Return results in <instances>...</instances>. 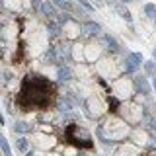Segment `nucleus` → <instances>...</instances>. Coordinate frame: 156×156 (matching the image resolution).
I'll list each match as a JSON object with an SVG mask.
<instances>
[{
    "label": "nucleus",
    "instance_id": "obj_1",
    "mask_svg": "<svg viewBox=\"0 0 156 156\" xmlns=\"http://www.w3.org/2000/svg\"><path fill=\"white\" fill-rule=\"evenodd\" d=\"M53 94V86L49 84L47 78L29 74L22 84L20 90V104L26 107H43L49 104Z\"/></svg>",
    "mask_w": 156,
    "mask_h": 156
},
{
    "label": "nucleus",
    "instance_id": "obj_2",
    "mask_svg": "<svg viewBox=\"0 0 156 156\" xmlns=\"http://www.w3.org/2000/svg\"><path fill=\"white\" fill-rule=\"evenodd\" d=\"M78 133H80V127H78V125H68L66 131H65V136H66L68 143L78 146V148H90L92 140H86V139H90V136H84V140H80V139H78Z\"/></svg>",
    "mask_w": 156,
    "mask_h": 156
},
{
    "label": "nucleus",
    "instance_id": "obj_3",
    "mask_svg": "<svg viewBox=\"0 0 156 156\" xmlns=\"http://www.w3.org/2000/svg\"><path fill=\"white\" fill-rule=\"evenodd\" d=\"M140 65H144L143 57L139 55V53H129L125 58V72H129V74H133L140 68Z\"/></svg>",
    "mask_w": 156,
    "mask_h": 156
},
{
    "label": "nucleus",
    "instance_id": "obj_4",
    "mask_svg": "<svg viewBox=\"0 0 156 156\" xmlns=\"http://www.w3.org/2000/svg\"><path fill=\"white\" fill-rule=\"evenodd\" d=\"M135 90L139 92V94H143V96H148L150 94V84L146 82L144 76H136L135 78Z\"/></svg>",
    "mask_w": 156,
    "mask_h": 156
},
{
    "label": "nucleus",
    "instance_id": "obj_5",
    "mask_svg": "<svg viewBox=\"0 0 156 156\" xmlns=\"http://www.w3.org/2000/svg\"><path fill=\"white\" fill-rule=\"evenodd\" d=\"M101 39H104V43L107 45V49H109L111 53H121V45L115 41V37H111L109 33H105V35L101 37Z\"/></svg>",
    "mask_w": 156,
    "mask_h": 156
},
{
    "label": "nucleus",
    "instance_id": "obj_6",
    "mask_svg": "<svg viewBox=\"0 0 156 156\" xmlns=\"http://www.w3.org/2000/svg\"><path fill=\"white\" fill-rule=\"evenodd\" d=\"M82 29H84V33H88V35H98L101 31L100 23H96V22H84L82 23Z\"/></svg>",
    "mask_w": 156,
    "mask_h": 156
},
{
    "label": "nucleus",
    "instance_id": "obj_7",
    "mask_svg": "<svg viewBox=\"0 0 156 156\" xmlns=\"http://www.w3.org/2000/svg\"><path fill=\"white\" fill-rule=\"evenodd\" d=\"M57 78L61 82H68V80H72V70L68 66H58V70H57Z\"/></svg>",
    "mask_w": 156,
    "mask_h": 156
},
{
    "label": "nucleus",
    "instance_id": "obj_8",
    "mask_svg": "<svg viewBox=\"0 0 156 156\" xmlns=\"http://www.w3.org/2000/svg\"><path fill=\"white\" fill-rule=\"evenodd\" d=\"M41 14L43 16H47V18H53V16H57V12H55V6H53L51 2H43L41 4Z\"/></svg>",
    "mask_w": 156,
    "mask_h": 156
},
{
    "label": "nucleus",
    "instance_id": "obj_9",
    "mask_svg": "<svg viewBox=\"0 0 156 156\" xmlns=\"http://www.w3.org/2000/svg\"><path fill=\"white\" fill-rule=\"evenodd\" d=\"M113 10H115V12L119 14L123 20H127V22H131V20H133V18H131V12L123 6V4H113Z\"/></svg>",
    "mask_w": 156,
    "mask_h": 156
},
{
    "label": "nucleus",
    "instance_id": "obj_10",
    "mask_svg": "<svg viewBox=\"0 0 156 156\" xmlns=\"http://www.w3.org/2000/svg\"><path fill=\"white\" fill-rule=\"evenodd\" d=\"M31 129L33 127L29 123H26V121H18V123L14 125V131H16V133H31Z\"/></svg>",
    "mask_w": 156,
    "mask_h": 156
},
{
    "label": "nucleus",
    "instance_id": "obj_11",
    "mask_svg": "<svg viewBox=\"0 0 156 156\" xmlns=\"http://www.w3.org/2000/svg\"><path fill=\"white\" fill-rule=\"evenodd\" d=\"M0 148H2L4 156H12V150H10V144H8L6 136H0Z\"/></svg>",
    "mask_w": 156,
    "mask_h": 156
},
{
    "label": "nucleus",
    "instance_id": "obj_12",
    "mask_svg": "<svg viewBox=\"0 0 156 156\" xmlns=\"http://www.w3.org/2000/svg\"><path fill=\"white\" fill-rule=\"evenodd\" d=\"M55 6H58L61 10H65V12H70V10H72V2H70V0H55Z\"/></svg>",
    "mask_w": 156,
    "mask_h": 156
},
{
    "label": "nucleus",
    "instance_id": "obj_13",
    "mask_svg": "<svg viewBox=\"0 0 156 156\" xmlns=\"http://www.w3.org/2000/svg\"><path fill=\"white\" fill-rule=\"evenodd\" d=\"M144 70H146V74L156 76V62L154 61H146L144 62Z\"/></svg>",
    "mask_w": 156,
    "mask_h": 156
},
{
    "label": "nucleus",
    "instance_id": "obj_14",
    "mask_svg": "<svg viewBox=\"0 0 156 156\" xmlns=\"http://www.w3.org/2000/svg\"><path fill=\"white\" fill-rule=\"evenodd\" d=\"M144 14L148 18L156 20V6H154V4H144Z\"/></svg>",
    "mask_w": 156,
    "mask_h": 156
},
{
    "label": "nucleus",
    "instance_id": "obj_15",
    "mask_svg": "<svg viewBox=\"0 0 156 156\" xmlns=\"http://www.w3.org/2000/svg\"><path fill=\"white\" fill-rule=\"evenodd\" d=\"M47 31L51 33V37H57L58 33H61V31H58V26H57V23H53V22L47 23Z\"/></svg>",
    "mask_w": 156,
    "mask_h": 156
},
{
    "label": "nucleus",
    "instance_id": "obj_16",
    "mask_svg": "<svg viewBox=\"0 0 156 156\" xmlns=\"http://www.w3.org/2000/svg\"><path fill=\"white\" fill-rule=\"evenodd\" d=\"M27 146H29L27 139H23V136H22V139H18V143H16V148H18V150H22V152H26V150H27Z\"/></svg>",
    "mask_w": 156,
    "mask_h": 156
},
{
    "label": "nucleus",
    "instance_id": "obj_17",
    "mask_svg": "<svg viewBox=\"0 0 156 156\" xmlns=\"http://www.w3.org/2000/svg\"><path fill=\"white\" fill-rule=\"evenodd\" d=\"M70 20H72V18H70V16H68V14H66V12H62V14H61V16H58V23H66V22H70Z\"/></svg>",
    "mask_w": 156,
    "mask_h": 156
},
{
    "label": "nucleus",
    "instance_id": "obj_18",
    "mask_svg": "<svg viewBox=\"0 0 156 156\" xmlns=\"http://www.w3.org/2000/svg\"><path fill=\"white\" fill-rule=\"evenodd\" d=\"M148 127H150L152 133H156V119H154V117H148Z\"/></svg>",
    "mask_w": 156,
    "mask_h": 156
},
{
    "label": "nucleus",
    "instance_id": "obj_19",
    "mask_svg": "<svg viewBox=\"0 0 156 156\" xmlns=\"http://www.w3.org/2000/svg\"><path fill=\"white\" fill-rule=\"evenodd\" d=\"M109 105H111V111H117V105H119V101H117L115 98H109Z\"/></svg>",
    "mask_w": 156,
    "mask_h": 156
},
{
    "label": "nucleus",
    "instance_id": "obj_20",
    "mask_svg": "<svg viewBox=\"0 0 156 156\" xmlns=\"http://www.w3.org/2000/svg\"><path fill=\"white\" fill-rule=\"evenodd\" d=\"M78 2H80V4H82V6H84V8L88 10V12H92V10H94V8H92V4H90V2H88V0H78Z\"/></svg>",
    "mask_w": 156,
    "mask_h": 156
},
{
    "label": "nucleus",
    "instance_id": "obj_21",
    "mask_svg": "<svg viewBox=\"0 0 156 156\" xmlns=\"http://www.w3.org/2000/svg\"><path fill=\"white\" fill-rule=\"evenodd\" d=\"M148 148H150V150H154V148H156V136H152V139H150V143H148Z\"/></svg>",
    "mask_w": 156,
    "mask_h": 156
},
{
    "label": "nucleus",
    "instance_id": "obj_22",
    "mask_svg": "<svg viewBox=\"0 0 156 156\" xmlns=\"http://www.w3.org/2000/svg\"><path fill=\"white\" fill-rule=\"evenodd\" d=\"M10 80H12V74L6 70V72H4V82H10Z\"/></svg>",
    "mask_w": 156,
    "mask_h": 156
},
{
    "label": "nucleus",
    "instance_id": "obj_23",
    "mask_svg": "<svg viewBox=\"0 0 156 156\" xmlns=\"http://www.w3.org/2000/svg\"><path fill=\"white\" fill-rule=\"evenodd\" d=\"M152 86H154V92H156V76H154V82H152Z\"/></svg>",
    "mask_w": 156,
    "mask_h": 156
},
{
    "label": "nucleus",
    "instance_id": "obj_24",
    "mask_svg": "<svg viewBox=\"0 0 156 156\" xmlns=\"http://www.w3.org/2000/svg\"><path fill=\"white\" fill-rule=\"evenodd\" d=\"M26 156H35V154H33V152H26Z\"/></svg>",
    "mask_w": 156,
    "mask_h": 156
},
{
    "label": "nucleus",
    "instance_id": "obj_25",
    "mask_svg": "<svg viewBox=\"0 0 156 156\" xmlns=\"http://www.w3.org/2000/svg\"><path fill=\"white\" fill-rule=\"evenodd\" d=\"M152 55H154V61H156V49H154V51H152Z\"/></svg>",
    "mask_w": 156,
    "mask_h": 156
},
{
    "label": "nucleus",
    "instance_id": "obj_26",
    "mask_svg": "<svg viewBox=\"0 0 156 156\" xmlns=\"http://www.w3.org/2000/svg\"><path fill=\"white\" fill-rule=\"evenodd\" d=\"M121 2H123V4H125V2H133V0H121Z\"/></svg>",
    "mask_w": 156,
    "mask_h": 156
},
{
    "label": "nucleus",
    "instance_id": "obj_27",
    "mask_svg": "<svg viewBox=\"0 0 156 156\" xmlns=\"http://www.w3.org/2000/svg\"><path fill=\"white\" fill-rule=\"evenodd\" d=\"M78 156H86V154H84V152H78Z\"/></svg>",
    "mask_w": 156,
    "mask_h": 156
},
{
    "label": "nucleus",
    "instance_id": "obj_28",
    "mask_svg": "<svg viewBox=\"0 0 156 156\" xmlns=\"http://www.w3.org/2000/svg\"><path fill=\"white\" fill-rule=\"evenodd\" d=\"M109 2H113V0H109Z\"/></svg>",
    "mask_w": 156,
    "mask_h": 156
}]
</instances>
